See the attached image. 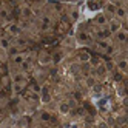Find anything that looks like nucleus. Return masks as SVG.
Returning a JSON list of instances; mask_svg holds the SVG:
<instances>
[{
  "mask_svg": "<svg viewBox=\"0 0 128 128\" xmlns=\"http://www.w3.org/2000/svg\"><path fill=\"white\" fill-rule=\"evenodd\" d=\"M114 14L117 16V19L124 20L125 17H126V10H125V6H117V8H116V12H114Z\"/></svg>",
  "mask_w": 128,
  "mask_h": 128,
  "instance_id": "obj_1",
  "label": "nucleus"
},
{
  "mask_svg": "<svg viewBox=\"0 0 128 128\" xmlns=\"http://www.w3.org/2000/svg\"><path fill=\"white\" fill-rule=\"evenodd\" d=\"M116 40H117V42H120V43H124V42L126 40V31L122 30V28L119 30V31L116 32Z\"/></svg>",
  "mask_w": 128,
  "mask_h": 128,
  "instance_id": "obj_2",
  "label": "nucleus"
},
{
  "mask_svg": "<svg viewBox=\"0 0 128 128\" xmlns=\"http://www.w3.org/2000/svg\"><path fill=\"white\" fill-rule=\"evenodd\" d=\"M96 23H97L99 26H105V25H108L106 16H105V14H99V16L96 17Z\"/></svg>",
  "mask_w": 128,
  "mask_h": 128,
  "instance_id": "obj_3",
  "label": "nucleus"
},
{
  "mask_svg": "<svg viewBox=\"0 0 128 128\" xmlns=\"http://www.w3.org/2000/svg\"><path fill=\"white\" fill-rule=\"evenodd\" d=\"M119 30H120V22H110V31H111L113 34H116Z\"/></svg>",
  "mask_w": 128,
  "mask_h": 128,
  "instance_id": "obj_4",
  "label": "nucleus"
},
{
  "mask_svg": "<svg viewBox=\"0 0 128 128\" xmlns=\"http://www.w3.org/2000/svg\"><path fill=\"white\" fill-rule=\"evenodd\" d=\"M23 62H25L23 54H16V56H12V63H16V65H22Z\"/></svg>",
  "mask_w": 128,
  "mask_h": 128,
  "instance_id": "obj_5",
  "label": "nucleus"
},
{
  "mask_svg": "<svg viewBox=\"0 0 128 128\" xmlns=\"http://www.w3.org/2000/svg\"><path fill=\"white\" fill-rule=\"evenodd\" d=\"M116 3H105V12L108 14H114L116 12Z\"/></svg>",
  "mask_w": 128,
  "mask_h": 128,
  "instance_id": "obj_6",
  "label": "nucleus"
},
{
  "mask_svg": "<svg viewBox=\"0 0 128 128\" xmlns=\"http://www.w3.org/2000/svg\"><path fill=\"white\" fill-rule=\"evenodd\" d=\"M8 32H10V34H14V36H17V34L20 32V28H19L17 25H11V26H8Z\"/></svg>",
  "mask_w": 128,
  "mask_h": 128,
  "instance_id": "obj_7",
  "label": "nucleus"
},
{
  "mask_svg": "<svg viewBox=\"0 0 128 128\" xmlns=\"http://www.w3.org/2000/svg\"><path fill=\"white\" fill-rule=\"evenodd\" d=\"M117 66H119V70H120L122 72H125L126 71V60H120L117 63Z\"/></svg>",
  "mask_w": 128,
  "mask_h": 128,
  "instance_id": "obj_8",
  "label": "nucleus"
},
{
  "mask_svg": "<svg viewBox=\"0 0 128 128\" xmlns=\"http://www.w3.org/2000/svg\"><path fill=\"white\" fill-rule=\"evenodd\" d=\"M10 45L11 43H10V40H8V39H0V46H2V48L6 50V48H10Z\"/></svg>",
  "mask_w": 128,
  "mask_h": 128,
  "instance_id": "obj_9",
  "label": "nucleus"
},
{
  "mask_svg": "<svg viewBox=\"0 0 128 128\" xmlns=\"http://www.w3.org/2000/svg\"><path fill=\"white\" fill-rule=\"evenodd\" d=\"M40 119H42V120H45V122H48L50 119H51V116H50L48 113H42V114H40Z\"/></svg>",
  "mask_w": 128,
  "mask_h": 128,
  "instance_id": "obj_10",
  "label": "nucleus"
},
{
  "mask_svg": "<svg viewBox=\"0 0 128 128\" xmlns=\"http://www.w3.org/2000/svg\"><path fill=\"white\" fill-rule=\"evenodd\" d=\"M22 14H23L25 17H30V16H31V10H30V8H23V11H22Z\"/></svg>",
  "mask_w": 128,
  "mask_h": 128,
  "instance_id": "obj_11",
  "label": "nucleus"
},
{
  "mask_svg": "<svg viewBox=\"0 0 128 128\" xmlns=\"http://www.w3.org/2000/svg\"><path fill=\"white\" fill-rule=\"evenodd\" d=\"M60 110H62V113H66L68 111V105H60Z\"/></svg>",
  "mask_w": 128,
  "mask_h": 128,
  "instance_id": "obj_12",
  "label": "nucleus"
},
{
  "mask_svg": "<svg viewBox=\"0 0 128 128\" xmlns=\"http://www.w3.org/2000/svg\"><path fill=\"white\" fill-rule=\"evenodd\" d=\"M71 17H72V20H76L77 19V11H72L71 12Z\"/></svg>",
  "mask_w": 128,
  "mask_h": 128,
  "instance_id": "obj_13",
  "label": "nucleus"
},
{
  "mask_svg": "<svg viewBox=\"0 0 128 128\" xmlns=\"http://www.w3.org/2000/svg\"><path fill=\"white\" fill-rule=\"evenodd\" d=\"M34 128H43V126H34Z\"/></svg>",
  "mask_w": 128,
  "mask_h": 128,
  "instance_id": "obj_14",
  "label": "nucleus"
},
{
  "mask_svg": "<svg viewBox=\"0 0 128 128\" xmlns=\"http://www.w3.org/2000/svg\"><path fill=\"white\" fill-rule=\"evenodd\" d=\"M0 106H2V102H0Z\"/></svg>",
  "mask_w": 128,
  "mask_h": 128,
  "instance_id": "obj_15",
  "label": "nucleus"
}]
</instances>
